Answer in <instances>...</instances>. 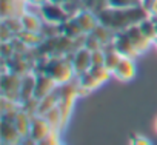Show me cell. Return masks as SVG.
I'll list each match as a JSON object with an SVG mask.
<instances>
[{"instance_id":"cell-1","label":"cell","mask_w":157,"mask_h":145,"mask_svg":"<svg viewBox=\"0 0 157 145\" xmlns=\"http://www.w3.org/2000/svg\"><path fill=\"white\" fill-rule=\"evenodd\" d=\"M149 14L142 8V6H136V8H128V10H117V8H111L106 6L103 10H100L97 13L99 22L108 28H111L114 33H120V31H126L129 26L140 23L143 19H146Z\"/></svg>"},{"instance_id":"cell-2","label":"cell","mask_w":157,"mask_h":145,"mask_svg":"<svg viewBox=\"0 0 157 145\" xmlns=\"http://www.w3.org/2000/svg\"><path fill=\"white\" fill-rule=\"evenodd\" d=\"M39 72H45L57 85L68 84V82L74 80V77H75L71 59L68 56H51V57L45 59Z\"/></svg>"},{"instance_id":"cell-3","label":"cell","mask_w":157,"mask_h":145,"mask_svg":"<svg viewBox=\"0 0 157 145\" xmlns=\"http://www.w3.org/2000/svg\"><path fill=\"white\" fill-rule=\"evenodd\" d=\"M57 94H59V108H60V113H62V127L65 130L68 120H69V116H71V111H72V107H74V100L77 96H80L78 93V84H77V79L75 82L71 80L68 84H63V85H59L57 87Z\"/></svg>"},{"instance_id":"cell-4","label":"cell","mask_w":157,"mask_h":145,"mask_svg":"<svg viewBox=\"0 0 157 145\" xmlns=\"http://www.w3.org/2000/svg\"><path fill=\"white\" fill-rule=\"evenodd\" d=\"M22 77L23 76H19L13 71L2 74V97H6V99H11L20 104Z\"/></svg>"},{"instance_id":"cell-5","label":"cell","mask_w":157,"mask_h":145,"mask_svg":"<svg viewBox=\"0 0 157 145\" xmlns=\"http://www.w3.org/2000/svg\"><path fill=\"white\" fill-rule=\"evenodd\" d=\"M40 14H42V17L46 23H52V25H62L68 19H71L69 14L66 13V10L62 5L52 3V2H48V3L42 5L40 6Z\"/></svg>"},{"instance_id":"cell-6","label":"cell","mask_w":157,"mask_h":145,"mask_svg":"<svg viewBox=\"0 0 157 145\" xmlns=\"http://www.w3.org/2000/svg\"><path fill=\"white\" fill-rule=\"evenodd\" d=\"M71 59L72 68H74V74L75 77L82 76L83 72H86L91 66H93V60H91V51L85 46L75 49L71 56H68Z\"/></svg>"},{"instance_id":"cell-7","label":"cell","mask_w":157,"mask_h":145,"mask_svg":"<svg viewBox=\"0 0 157 145\" xmlns=\"http://www.w3.org/2000/svg\"><path fill=\"white\" fill-rule=\"evenodd\" d=\"M113 45L114 48L122 54V57H129V59H134L139 54L137 48L134 46L132 40L129 39V36L126 34V31H120V33H116V37L113 40Z\"/></svg>"},{"instance_id":"cell-8","label":"cell","mask_w":157,"mask_h":145,"mask_svg":"<svg viewBox=\"0 0 157 145\" xmlns=\"http://www.w3.org/2000/svg\"><path fill=\"white\" fill-rule=\"evenodd\" d=\"M52 127L49 125V122L45 119V116H39V114H34L33 116V120H31V133H29V137L37 143L40 140H43L46 136H49L52 133Z\"/></svg>"},{"instance_id":"cell-9","label":"cell","mask_w":157,"mask_h":145,"mask_svg":"<svg viewBox=\"0 0 157 145\" xmlns=\"http://www.w3.org/2000/svg\"><path fill=\"white\" fill-rule=\"evenodd\" d=\"M59 85L49 77L45 72H37L36 74V88H34V97L36 99H43L52 91H56Z\"/></svg>"},{"instance_id":"cell-10","label":"cell","mask_w":157,"mask_h":145,"mask_svg":"<svg viewBox=\"0 0 157 145\" xmlns=\"http://www.w3.org/2000/svg\"><path fill=\"white\" fill-rule=\"evenodd\" d=\"M0 136H2V145H23V140H25V137L16 128V125L6 120H2Z\"/></svg>"},{"instance_id":"cell-11","label":"cell","mask_w":157,"mask_h":145,"mask_svg":"<svg viewBox=\"0 0 157 145\" xmlns=\"http://www.w3.org/2000/svg\"><path fill=\"white\" fill-rule=\"evenodd\" d=\"M113 76L122 82H129L134 79L136 76V65H134V59L129 57H122V60L119 62V65L116 66V69L113 71Z\"/></svg>"},{"instance_id":"cell-12","label":"cell","mask_w":157,"mask_h":145,"mask_svg":"<svg viewBox=\"0 0 157 145\" xmlns=\"http://www.w3.org/2000/svg\"><path fill=\"white\" fill-rule=\"evenodd\" d=\"M74 19H75V22L78 23V26L82 28V31H83L85 34H91V33L97 28V25L100 23L97 14H96L94 11L88 10V8H85L83 11H80Z\"/></svg>"},{"instance_id":"cell-13","label":"cell","mask_w":157,"mask_h":145,"mask_svg":"<svg viewBox=\"0 0 157 145\" xmlns=\"http://www.w3.org/2000/svg\"><path fill=\"white\" fill-rule=\"evenodd\" d=\"M25 2L20 0H2L0 3V11H2V19L8 17H22L26 10H25Z\"/></svg>"},{"instance_id":"cell-14","label":"cell","mask_w":157,"mask_h":145,"mask_svg":"<svg viewBox=\"0 0 157 145\" xmlns=\"http://www.w3.org/2000/svg\"><path fill=\"white\" fill-rule=\"evenodd\" d=\"M126 34L129 36V39L132 40V43H134V46L137 48V51H139V54H143L151 45H152V42L142 33V29H140V26H139V23L137 25H132V26H129L128 29H126Z\"/></svg>"},{"instance_id":"cell-15","label":"cell","mask_w":157,"mask_h":145,"mask_svg":"<svg viewBox=\"0 0 157 145\" xmlns=\"http://www.w3.org/2000/svg\"><path fill=\"white\" fill-rule=\"evenodd\" d=\"M36 88V74L28 72L22 77V88H20V104H25L34 97Z\"/></svg>"},{"instance_id":"cell-16","label":"cell","mask_w":157,"mask_h":145,"mask_svg":"<svg viewBox=\"0 0 157 145\" xmlns=\"http://www.w3.org/2000/svg\"><path fill=\"white\" fill-rule=\"evenodd\" d=\"M31 120H33V116L28 114L25 110H20V111L17 113L16 119H14L16 128L19 130V133H20L25 139L29 137V133H31Z\"/></svg>"},{"instance_id":"cell-17","label":"cell","mask_w":157,"mask_h":145,"mask_svg":"<svg viewBox=\"0 0 157 145\" xmlns=\"http://www.w3.org/2000/svg\"><path fill=\"white\" fill-rule=\"evenodd\" d=\"M16 37L23 45H26L28 48H39L43 43V40H45V37H43L42 33H31V31H25V29L22 33H19Z\"/></svg>"},{"instance_id":"cell-18","label":"cell","mask_w":157,"mask_h":145,"mask_svg":"<svg viewBox=\"0 0 157 145\" xmlns=\"http://www.w3.org/2000/svg\"><path fill=\"white\" fill-rule=\"evenodd\" d=\"M60 28H62V34H63L65 37H68V39H72V40L82 37V36L85 34V33L82 31V28L78 26V23L75 22L74 17H71V19H68L65 23H62Z\"/></svg>"},{"instance_id":"cell-19","label":"cell","mask_w":157,"mask_h":145,"mask_svg":"<svg viewBox=\"0 0 157 145\" xmlns=\"http://www.w3.org/2000/svg\"><path fill=\"white\" fill-rule=\"evenodd\" d=\"M103 51H105V66L113 72V71L116 69V66L119 65V62L122 60V54L114 48L113 43L105 45V46H103Z\"/></svg>"},{"instance_id":"cell-20","label":"cell","mask_w":157,"mask_h":145,"mask_svg":"<svg viewBox=\"0 0 157 145\" xmlns=\"http://www.w3.org/2000/svg\"><path fill=\"white\" fill-rule=\"evenodd\" d=\"M57 105H59V94H57V88H56V91H52L51 94H48L46 97H43V99L39 100L37 114L39 116H45L48 111H51Z\"/></svg>"},{"instance_id":"cell-21","label":"cell","mask_w":157,"mask_h":145,"mask_svg":"<svg viewBox=\"0 0 157 145\" xmlns=\"http://www.w3.org/2000/svg\"><path fill=\"white\" fill-rule=\"evenodd\" d=\"M22 25L25 31H31V33H42L43 29V23L40 22V19L31 13H25L22 17Z\"/></svg>"},{"instance_id":"cell-22","label":"cell","mask_w":157,"mask_h":145,"mask_svg":"<svg viewBox=\"0 0 157 145\" xmlns=\"http://www.w3.org/2000/svg\"><path fill=\"white\" fill-rule=\"evenodd\" d=\"M91 34H93L103 46L113 43V40H114V37H116V33H114L111 28H108V26H105V25H102V23H99L97 28H96Z\"/></svg>"},{"instance_id":"cell-23","label":"cell","mask_w":157,"mask_h":145,"mask_svg":"<svg viewBox=\"0 0 157 145\" xmlns=\"http://www.w3.org/2000/svg\"><path fill=\"white\" fill-rule=\"evenodd\" d=\"M139 26H140L142 33H143L151 42H154V40L157 39V25H155V20H154L151 16H148L146 19H143V20L139 23Z\"/></svg>"},{"instance_id":"cell-24","label":"cell","mask_w":157,"mask_h":145,"mask_svg":"<svg viewBox=\"0 0 157 145\" xmlns=\"http://www.w3.org/2000/svg\"><path fill=\"white\" fill-rule=\"evenodd\" d=\"M45 119L49 122V125L52 127L54 131H62V130H63V127H62L63 120H62V113H60L59 105H57L56 108H52L51 111H48V113L45 114Z\"/></svg>"},{"instance_id":"cell-25","label":"cell","mask_w":157,"mask_h":145,"mask_svg":"<svg viewBox=\"0 0 157 145\" xmlns=\"http://www.w3.org/2000/svg\"><path fill=\"white\" fill-rule=\"evenodd\" d=\"M108 6L117 10H128L140 6V0H108Z\"/></svg>"},{"instance_id":"cell-26","label":"cell","mask_w":157,"mask_h":145,"mask_svg":"<svg viewBox=\"0 0 157 145\" xmlns=\"http://www.w3.org/2000/svg\"><path fill=\"white\" fill-rule=\"evenodd\" d=\"M2 22L13 31L14 36H17L19 33L23 31V25H22V19L20 17H8V19H2Z\"/></svg>"},{"instance_id":"cell-27","label":"cell","mask_w":157,"mask_h":145,"mask_svg":"<svg viewBox=\"0 0 157 145\" xmlns=\"http://www.w3.org/2000/svg\"><path fill=\"white\" fill-rule=\"evenodd\" d=\"M85 48H88L91 53L93 51H97V49H102L103 45L93 36V34H86V39H85Z\"/></svg>"},{"instance_id":"cell-28","label":"cell","mask_w":157,"mask_h":145,"mask_svg":"<svg viewBox=\"0 0 157 145\" xmlns=\"http://www.w3.org/2000/svg\"><path fill=\"white\" fill-rule=\"evenodd\" d=\"M91 60H93V66L105 65V51H103V48L97 49V51H93L91 53Z\"/></svg>"},{"instance_id":"cell-29","label":"cell","mask_w":157,"mask_h":145,"mask_svg":"<svg viewBox=\"0 0 157 145\" xmlns=\"http://www.w3.org/2000/svg\"><path fill=\"white\" fill-rule=\"evenodd\" d=\"M59 133L60 131H52L49 136H46L43 140L37 142L36 145H59L60 143V137H59Z\"/></svg>"},{"instance_id":"cell-30","label":"cell","mask_w":157,"mask_h":145,"mask_svg":"<svg viewBox=\"0 0 157 145\" xmlns=\"http://www.w3.org/2000/svg\"><path fill=\"white\" fill-rule=\"evenodd\" d=\"M129 145H152V142L149 139H146L145 136H140V134H131V139H129Z\"/></svg>"},{"instance_id":"cell-31","label":"cell","mask_w":157,"mask_h":145,"mask_svg":"<svg viewBox=\"0 0 157 145\" xmlns=\"http://www.w3.org/2000/svg\"><path fill=\"white\" fill-rule=\"evenodd\" d=\"M152 5H154V0H140V6L149 14L151 10H152Z\"/></svg>"},{"instance_id":"cell-32","label":"cell","mask_w":157,"mask_h":145,"mask_svg":"<svg viewBox=\"0 0 157 145\" xmlns=\"http://www.w3.org/2000/svg\"><path fill=\"white\" fill-rule=\"evenodd\" d=\"M149 16H151L152 19H157V0H154V5H152V10H151Z\"/></svg>"},{"instance_id":"cell-33","label":"cell","mask_w":157,"mask_h":145,"mask_svg":"<svg viewBox=\"0 0 157 145\" xmlns=\"http://www.w3.org/2000/svg\"><path fill=\"white\" fill-rule=\"evenodd\" d=\"M49 0H31L29 3H33V5H36V6H42V5H45V3H48Z\"/></svg>"},{"instance_id":"cell-34","label":"cell","mask_w":157,"mask_h":145,"mask_svg":"<svg viewBox=\"0 0 157 145\" xmlns=\"http://www.w3.org/2000/svg\"><path fill=\"white\" fill-rule=\"evenodd\" d=\"M49 2H52V3H59V5H65V3H68L69 2V0H49Z\"/></svg>"},{"instance_id":"cell-35","label":"cell","mask_w":157,"mask_h":145,"mask_svg":"<svg viewBox=\"0 0 157 145\" xmlns=\"http://www.w3.org/2000/svg\"><path fill=\"white\" fill-rule=\"evenodd\" d=\"M154 128H155V133H157V117H155V122H154Z\"/></svg>"},{"instance_id":"cell-36","label":"cell","mask_w":157,"mask_h":145,"mask_svg":"<svg viewBox=\"0 0 157 145\" xmlns=\"http://www.w3.org/2000/svg\"><path fill=\"white\" fill-rule=\"evenodd\" d=\"M152 45H154V46H155V48H157V39H155V40H154V42H152Z\"/></svg>"},{"instance_id":"cell-37","label":"cell","mask_w":157,"mask_h":145,"mask_svg":"<svg viewBox=\"0 0 157 145\" xmlns=\"http://www.w3.org/2000/svg\"><path fill=\"white\" fill-rule=\"evenodd\" d=\"M20 2H25V3H29V2H31V0H20Z\"/></svg>"},{"instance_id":"cell-38","label":"cell","mask_w":157,"mask_h":145,"mask_svg":"<svg viewBox=\"0 0 157 145\" xmlns=\"http://www.w3.org/2000/svg\"><path fill=\"white\" fill-rule=\"evenodd\" d=\"M154 20H155V25H157V19H154Z\"/></svg>"},{"instance_id":"cell-39","label":"cell","mask_w":157,"mask_h":145,"mask_svg":"<svg viewBox=\"0 0 157 145\" xmlns=\"http://www.w3.org/2000/svg\"><path fill=\"white\" fill-rule=\"evenodd\" d=\"M59 145H63V143H62V142H60V143H59Z\"/></svg>"}]
</instances>
